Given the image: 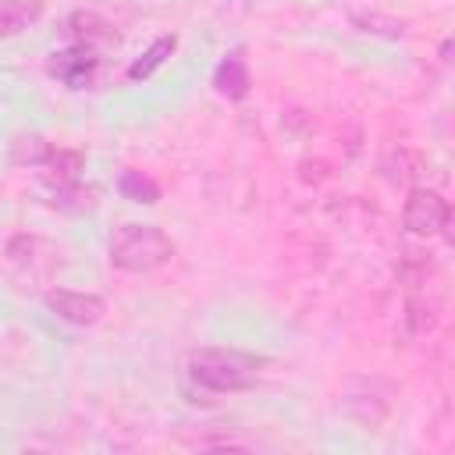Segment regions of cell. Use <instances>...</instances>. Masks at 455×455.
Wrapping results in <instances>:
<instances>
[{"mask_svg": "<svg viewBox=\"0 0 455 455\" xmlns=\"http://www.w3.org/2000/svg\"><path fill=\"white\" fill-rule=\"evenodd\" d=\"M213 89L224 100H245L249 96L252 75H249V64L242 57V50H231V53H224L217 60V68H213Z\"/></svg>", "mask_w": 455, "mask_h": 455, "instance_id": "7", "label": "cell"}, {"mask_svg": "<svg viewBox=\"0 0 455 455\" xmlns=\"http://www.w3.org/2000/svg\"><path fill=\"white\" fill-rule=\"evenodd\" d=\"M451 220V203L437 188H412L402 203V228L416 238L441 235Z\"/></svg>", "mask_w": 455, "mask_h": 455, "instance_id": "3", "label": "cell"}, {"mask_svg": "<svg viewBox=\"0 0 455 455\" xmlns=\"http://www.w3.org/2000/svg\"><path fill=\"white\" fill-rule=\"evenodd\" d=\"M100 64H103L100 50L82 46V43H71V46L53 50V53L46 57V75H50L53 82H60L64 89H85V85L96 82Z\"/></svg>", "mask_w": 455, "mask_h": 455, "instance_id": "4", "label": "cell"}, {"mask_svg": "<svg viewBox=\"0 0 455 455\" xmlns=\"http://www.w3.org/2000/svg\"><path fill=\"white\" fill-rule=\"evenodd\" d=\"M53 146L43 139V135H18L14 142H11V149H7V164H14V167H39L43 160H46V153H50Z\"/></svg>", "mask_w": 455, "mask_h": 455, "instance_id": "13", "label": "cell"}, {"mask_svg": "<svg viewBox=\"0 0 455 455\" xmlns=\"http://www.w3.org/2000/svg\"><path fill=\"white\" fill-rule=\"evenodd\" d=\"M46 14L43 0H0V39H14L36 28Z\"/></svg>", "mask_w": 455, "mask_h": 455, "instance_id": "8", "label": "cell"}, {"mask_svg": "<svg viewBox=\"0 0 455 455\" xmlns=\"http://www.w3.org/2000/svg\"><path fill=\"white\" fill-rule=\"evenodd\" d=\"M64 36H68L71 43H82V46H92V50L117 46V43H121V36L114 32V25H110L103 14H96V11H75V14H68Z\"/></svg>", "mask_w": 455, "mask_h": 455, "instance_id": "6", "label": "cell"}, {"mask_svg": "<svg viewBox=\"0 0 455 455\" xmlns=\"http://www.w3.org/2000/svg\"><path fill=\"white\" fill-rule=\"evenodd\" d=\"M267 359L242 352V348H228V345H203L188 355L185 373L196 387L210 391V395H238L256 387L259 373H263Z\"/></svg>", "mask_w": 455, "mask_h": 455, "instance_id": "1", "label": "cell"}, {"mask_svg": "<svg viewBox=\"0 0 455 455\" xmlns=\"http://www.w3.org/2000/svg\"><path fill=\"white\" fill-rule=\"evenodd\" d=\"M174 50H178V36H156V39H153V43L128 64V71H124L128 82H146V78H149V75H153Z\"/></svg>", "mask_w": 455, "mask_h": 455, "instance_id": "10", "label": "cell"}, {"mask_svg": "<svg viewBox=\"0 0 455 455\" xmlns=\"http://www.w3.org/2000/svg\"><path fill=\"white\" fill-rule=\"evenodd\" d=\"M448 53H451V39H444V43H441V60H451Z\"/></svg>", "mask_w": 455, "mask_h": 455, "instance_id": "14", "label": "cell"}, {"mask_svg": "<svg viewBox=\"0 0 455 455\" xmlns=\"http://www.w3.org/2000/svg\"><path fill=\"white\" fill-rule=\"evenodd\" d=\"M50 206L60 210V213H85V210L96 206V188L82 185V178L71 181V185H57L50 192Z\"/></svg>", "mask_w": 455, "mask_h": 455, "instance_id": "12", "label": "cell"}, {"mask_svg": "<svg viewBox=\"0 0 455 455\" xmlns=\"http://www.w3.org/2000/svg\"><path fill=\"white\" fill-rule=\"evenodd\" d=\"M43 302H46V309H50L57 320H64V323H71V327H92V323H100L103 313H107V302H103L100 295H92V291L53 288V291H46Z\"/></svg>", "mask_w": 455, "mask_h": 455, "instance_id": "5", "label": "cell"}, {"mask_svg": "<svg viewBox=\"0 0 455 455\" xmlns=\"http://www.w3.org/2000/svg\"><path fill=\"white\" fill-rule=\"evenodd\" d=\"M107 256H110V267H117L124 274H153V270H160L174 256V242L156 224L128 220V224L114 228Z\"/></svg>", "mask_w": 455, "mask_h": 455, "instance_id": "2", "label": "cell"}, {"mask_svg": "<svg viewBox=\"0 0 455 455\" xmlns=\"http://www.w3.org/2000/svg\"><path fill=\"white\" fill-rule=\"evenodd\" d=\"M82 167H85V153H82V149H64V146H53V149L46 153V160L39 164L43 181H46L50 188L78 181V178H82Z\"/></svg>", "mask_w": 455, "mask_h": 455, "instance_id": "9", "label": "cell"}, {"mask_svg": "<svg viewBox=\"0 0 455 455\" xmlns=\"http://www.w3.org/2000/svg\"><path fill=\"white\" fill-rule=\"evenodd\" d=\"M117 192H121L128 203H139V206H153V203H160V185H156V178H149L146 171H135V167L121 171V178H117Z\"/></svg>", "mask_w": 455, "mask_h": 455, "instance_id": "11", "label": "cell"}]
</instances>
